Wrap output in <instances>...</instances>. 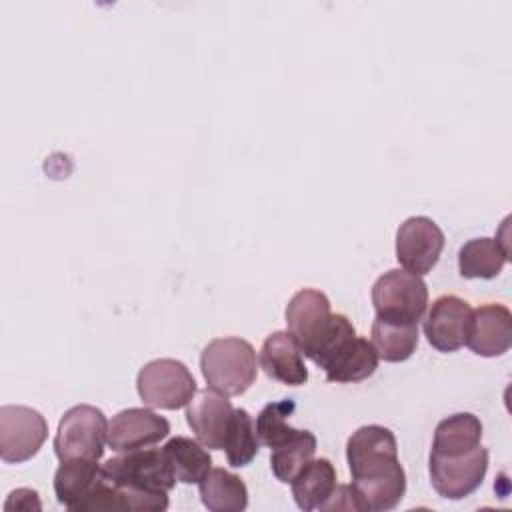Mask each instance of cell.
<instances>
[{"label":"cell","instance_id":"7c38bea8","mask_svg":"<svg viewBox=\"0 0 512 512\" xmlns=\"http://www.w3.org/2000/svg\"><path fill=\"white\" fill-rule=\"evenodd\" d=\"M470 314V304L454 294L436 298L424 320V334L430 346L438 352H456L462 348L466 344Z\"/></svg>","mask_w":512,"mask_h":512},{"label":"cell","instance_id":"603a6c76","mask_svg":"<svg viewBox=\"0 0 512 512\" xmlns=\"http://www.w3.org/2000/svg\"><path fill=\"white\" fill-rule=\"evenodd\" d=\"M372 346L384 362H404L418 346V324H398L374 318Z\"/></svg>","mask_w":512,"mask_h":512},{"label":"cell","instance_id":"7a4b0ae2","mask_svg":"<svg viewBox=\"0 0 512 512\" xmlns=\"http://www.w3.org/2000/svg\"><path fill=\"white\" fill-rule=\"evenodd\" d=\"M200 370L212 390L224 396H240L256 380V350L238 336L214 338L200 354Z\"/></svg>","mask_w":512,"mask_h":512},{"label":"cell","instance_id":"2e32d148","mask_svg":"<svg viewBox=\"0 0 512 512\" xmlns=\"http://www.w3.org/2000/svg\"><path fill=\"white\" fill-rule=\"evenodd\" d=\"M378 354L372 342L364 336H352L342 342L324 362L322 370L326 372L328 382L350 384L360 382L372 376L378 368Z\"/></svg>","mask_w":512,"mask_h":512},{"label":"cell","instance_id":"30bf717a","mask_svg":"<svg viewBox=\"0 0 512 512\" xmlns=\"http://www.w3.org/2000/svg\"><path fill=\"white\" fill-rule=\"evenodd\" d=\"M444 232L428 216H410L396 230V260L402 270L424 276L440 260Z\"/></svg>","mask_w":512,"mask_h":512},{"label":"cell","instance_id":"52a82bcc","mask_svg":"<svg viewBox=\"0 0 512 512\" xmlns=\"http://www.w3.org/2000/svg\"><path fill=\"white\" fill-rule=\"evenodd\" d=\"M102 472L116 486L140 492L168 494L176 484L162 448L118 452V456L102 464Z\"/></svg>","mask_w":512,"mask_h":512},{"label":"cell","instance_id":"e0dca14e","mask_svg":"<svg viewBox=\"0 0 512 512\" xmlns=\"http://www.w3.org/2000/svg\"><path fill=\"white\" fill-rule=\"evenodd\" d=\"M100 478L102 466L98 460L76 458L60 462L54 474V492L58 502L72 512H80L84 500L92 494Z\"/></svg>","mask_w":512,"mask_h":512},{"label":"cell","instance_id":"8992f818","mask_svg":"<svg viewBox=\"0 0 512 512\" xmlns=\"http://www.w3.org/2000/svg\"><path fill=\"white\" fill-rule=\"evenodd\" d=\"M142 402L150 408L178 410L188 406L196 394V380L184 362L158 358L144 364L136 376Z\"/></svg>","mask_w":512,"mask_h":512},{"label":"cell","instance_id":"4316f807","mask_svg":"<svg viewBox=\"0 0 512 512\" xmlns=\"http://www.w3.org/2000/svg\"><path fill=\"white\" fill-rule=\"evenodd\" d=\"M40 498L38 492L32 488H18L8 494V500L4 502V510H40Z\"/></svg>","mask_w":512,"mask_h":512},{"label":"cell","instance_id":"6da1fadb","mask_svg":"<svg viewBox=\"0 0 512 512\" xmlns=\"http://www.w3.org/2000/svg\"><path fill=\"white\" fill-rule=\"evenodd\" d=\"M346 460L358 510L386 512L400 504L406 492V472L398 460L392 430L378 424L360 426L346 442Z\"/></svg>","mask_w":512,"mask_h":512},{"label":"cell","instance_id":"9a60e30c","mask_svg":"<svg viewBox=\"0 0 512 512\" xmlns=\"http://www.w3.org/2000/svg\"><path fill=\"white\" fill-rule=\"evenodd\" d=\"M258 360L264 374L276 382L286 386H302L308 382L304 354L288 330H278L266 336Z\"/></svg>","mask_w":512,"mask_h":512},{"label":"cell","instance_id":"cb8c5ba5","mask_svg":"<svg viewBox=\"0 0 512 512\" xmlns=\"http://www.w3.org/2000/svg\"><path fill=\"white\" fill-rule=\"evenodd\" d=\"M316 436L310 430H298L294 438L270 452V468L276 480L290 484L294 476L314 458L316 454Z\"/></svg>","mask_w":512,"mask_h":512},{"label":"cell","instance_id":"ffe728a7","mask_svg":"<svg viewBox=\"0 0 512 512\" xmlns=\"http://www.w3.org/2000/svg\"><path fill=\"white\" fill-rule=\"evenodd\" d=\"M162 452L176 482L182 484H200L212 468V458L208 450L198 440L186 436L170 438L162 446Z\"/></svg>","mask_w":512,"mask_h":512},{"label":"cell","instance_id":"9c48e42d","mask_svg":"<svg viewBox=\"0 0 512 512\" xmlns=\"http://www.w3.org/2000/svg\"><path fill=\"white\" fill-rule=\"evenodd\" d=\"M430 482L434 490L448 500H462L470 496L488 472V450L476 446L470 452L444 456L430 452Z\"/></svg>","mask_w":512,"mask_h":512},{"label":"cell","instance_id":"44dd1931","mask_svg":"<svg viewBox=\"0 0 512 512\" xmlns=\"http://www.w3.org/2000/svg\"><path fill=\"white\" fill-rule=\"evenodd\" d=\"M198 490L202 504L212 512H242L248 506L246 484L224 468H210Z\"/></svg>","mask_w":512,"mask_h":512},{"label":"cell","instance_id":"7402d4cb","mask_svg":"<svg viewBox=\"0 0 512 512\" xmlns=\"http://www.w3.org/2000/svg\"><path fill=\"white\" fill-rule=\"evenodd\" d=\"M510 252L502 248L496 238H472L458 250V270L464 278L490 280L498 276L508 262Z\"/></svg>","mask_w":512,"mask_h":512},{"label":"cell","instance_id":"d4e9b609","mask_svg":"<svg viewBox=\"0 0 512 512\" xmlns=\"http://www.w3.org/2000/svg\"><path fill=\"white\" fill-rule=\"evenodd\" d=\"M222 450L226 452L228 464L234 468L248 466L258 454L260 440L256 436L254 420L248 414V410L234 408Z\"/></svg>","mask_w":512,"mask_h":512},{"label":"cell","instance_id":"ba28073f","mask_svg":"<svg viewBox=\"0 0 512 512\" xmlns=\"http://www.w3.org/2000/svg\"><path fill=\"white\" fill-rule=\"evenodd\" d=\"M48 438L46 418L20 404L0 408V458L8 464H20L38 454Z\"/></svg>","mask_w":512,"mask_h":512},{"label":"cell","instance_id":"5bb4252c","mask_svg":"<svg viewBox=\"0 0 512 512\" xmlns=\"http://www.w3.org/2000/svg\"><path fill=\"white\" fill-rule=\"evenodd\" d=\"M512 344V314L504 304H484L470 314L466 346L484 358L502 356Z\"/></svg>","mask_w":512,"mask_h":512},{"label":"cell","instance_id":"277c9868","mask_svg":"<svg viewBox=\"0 0 512 512\" xmlns=\"http://www.w3.org/2000/svg\"><path fill=\"white\" fill-rule=\"evenodd\" d=\"M376 318L398 324H418L428 306V286L422 276L392 268L372 286Z\"/></svg>","mask_w":512,"mask_h":512},{"label":"cell","instance_id":"4fadbf2b","mask_svg":"<svg viewBox=\"0 0 512 512\" xmlns=\"http://www.w3.org/2000/svg\"><path fill=\"white\" fill-rule=\"evenodd\" d=\"M234 406L228 396L206 388L194 394L186 406V420L196 440L210 450H222Z\"/></svg>","mask_w":512,"mask_h":512},{"label":"cell","instance_id":"d6986e66","mask_svg":"<svg viewBox=\"0 0 512 512\" xmlns=\"http://www.w3.org/2000/svg\"><path fill=\"white\" fill-rule=\"evenodd\" d=\"M482 422L472 412H456L438 422L432 440V454L456 456L474 450L482 440Z\"/></svg>","mask_w":512,"mask_h":512},{"label":"cell","instance_id":"5b68a950","mask_svg":"<svg viewBox=\"0 0 512 512\" xmlns=\"http://www.w3.org/2000/svg\"><path fill=\"white\" fill-rule=\"evenodd\" d=\"M108 420L104 412L92 404H78L64 412L60 418L54 452L60 462L88 458L100 460L104 454Z\"/></svg>","mask_w":512,"mask_h":512},{"label":"cell","instance_id":"8fae6325","mask_svg":"<svg viewBox=\"0 0 512 512\" xmlns=\"http://www.w3.org/2000/svg\"><path fill=\"white\" fill-rule=\"evenodd\" d=\"M170 434V422L150 408H126L108 422L106 444L114 452H130L158 444Z\"/></svg>","mask_w":512,"mask_h":512},{"label":"cell","instance_id":"3957f363","mask_svg":"<svg viewBox=\"0 0 512 512\" xmlns=\"http://www.w3.org/2000/svg\"><path fill=\"white\" fill-rule=\"evenodd\" d=\"M286 326L302 354L312 362L336 332L342 314L330 310V300L314 288L298 290L286 306Z\"/></svg>","mask_w":512,"mask_h":512},{"label":"cell","instance_id":"484cf974","mask_svg":"<svg viewBox=\"0 0 512 512\" xmlns=\"http://www.w3.org/2000/svg\"><path fill=\"white\" fill-rule=\"evenodd\" d=\"M294 408H296V404L288 398V400H280V402H270L260 410V414L256 416V422H254L256 436H258L260 444L274 450L296 436L298 428H292L288 424V416L294 412Z\"/></svg>","mask_w":512,"mask_h":512},{"label":"cell","instance_id":"ac0fdd59","mask_svg":"<svg viewBox=\"0 0 512 512\" xmlns=\"http://www.w3.org/2000/svg\"><path fill=\"white\" fill-rule=\"evenodd\" d=\"M292 496L300 510H324L336 490V470L328 458H312L290 482Z\"/></svg>","mask_w":512,"mask_h":512}]
</instances>
